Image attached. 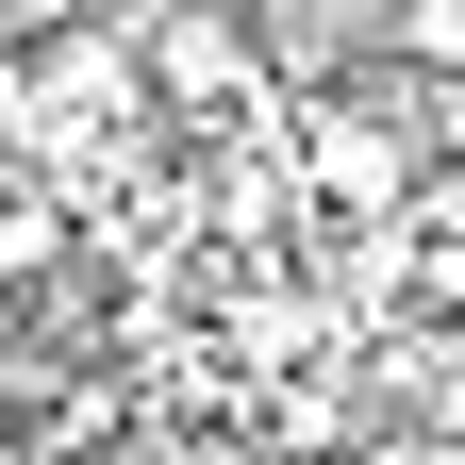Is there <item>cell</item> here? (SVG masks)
<instances>
[{
  "mask_svg": "<svg viewBox=\"0 0 465 465\" xmlns=\"http://www.w3.org/2000/svg\"><path fill=\"white\" fill-rule=\"evenodd\" d=\"M134 17H150V116L166 134H266V116H300L250 0H134Z\"/></svg>",
  "mask_w": 465,
  "mask_h": 465,
  "instance_id": "obj_1",
  "label": "cell"
},
{
  "mask_svg": "<svg viewBox=\"0 0 465 465\" xmlns=\"http://www.w3.org/2000/svg\"><path fill=\"white\" fill-rule=\"evenodd\" d=\"M67 266H84V200L50 183V166H17V183H0V282L34 300V282H67Z\"/></svg>",
  "mask_w": 465,
  "mask_h": 465,
  "instance_id": "obj_2",
  "label": "cell"
},
{
  "mask_svg": "<svg viewBox=\"0 0 465 465\" xmlns=\"http://www.w3.org/2000/svg\"><path fill=\"white\" fill-rule=\"evenodd\" d=\"M366 50H382L399 84H465V0H382Z\"/></svg>",
  "mask_w": 465,
  "mask_h": 465,
  "instance_id": "obj_3",
  "label": "cell"
},
{
  "mask_svg": "<svg viewBox=\"0 0 465 465\" xmlns=\"http://www.w3.org/2000/svg\"><path fill=\"white\" fill-rule=\"evenodd\" d=\"M67 17H84V0H0V34H17V50H34V34H67Z\"/></svg>",
  "mask_w": 465,
  "mask_h": 465,
  "instance_id": "obj_4",
  "label": "cell"
},
{
  "mask_svg": "<svg viewBox=\"0 0 465 465\" xmlns=\"http://www.w3.org/2000/svg\"><path fill=\"white\" fill-rule=\"evenodd\" d=\"M17 166H34V150H17V134H0V183H17Z\"/></svg>",
  "mask_w": 465,
  "mask_h": 465,
  "instance_id": "obj_5",
  "label": "cell"
}]
</instances>
